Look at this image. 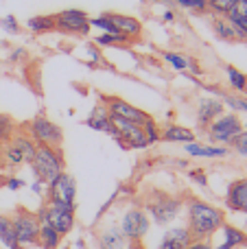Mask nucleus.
Wrapping results in <instances>:
<instances>
[{
  "label": "nucleus",
  "instance_id": "obj_1",
  "mask_svg": "<svg viewBox=\"0 0 247 249\" xmlns=\"http://www.w3.org/2000/svg\"><path fill=\"white\" fill-rule=\"evenodd\" d=\"M184 208H186V228L193 241H208L226 223V212L199 197H188Z\"/></svg>",
  "mask_w": 247,
  "mask_h": 249
},
{
  "label": "nucleus",
  "instance_id": "obj_2",
  "mask_svg": "<svg viewBox=\"0 0 247 249\" xmlns=\"http://www.w3.org/2000/svg\"><path fill=\"white\" fill-rule=\"evenodd\" d=\"M142 208L153 223L164 228V225L173 223L179 216V212H182V208H184V199L177 197V195H171V193H164V190L153 188L144 195Z\"/></svg>",
  "mask_w": 247,
  "mask_h": 249
},
{
  "label": "nucleus",
  "instance_id": "obj_3",
  "mask_svg": "<svg viewBox=\"0 0 247 249\" xmlns=\"http://www.w3.org/2000/svg\"><path fill=\"white\" fill-rule=\"evenodd\" d=\"M31 171L35 179L48 186L66 171V155L61 146H37L33 160H31Z\"/></svg>",
  "mask_w": 247,
  "mask_h": 249
},
{
  "label": "nucleus",
  "instance_id": "obj_4",
  "mask_svg": "<svg viewBox=\"0 0 247 249\" xmlns=\"http://www.w3.org/2000/svg\"><path fill=\"white\" fill-rule=\"evenodd\" d=\"M74 212H77V203H64V201H46L37 208V219L42 225H51L53 230L66 236L74 230Z\"/></svg>",
  "mask_w": 247,
  "mask_h": 249
},
{
  "label": "nucleus",
  "instance_id": "obj_5",
  "mask_svg": "<svg viewBox=\"0 0 247 249\" xmlns=\"http://www.w3.org/2000/svg\"><path fill=\"white\" fill-rule=\"evenodd\" d=\"M11 223H13V232H16V238H18V245L22 249L37 245L39 228H42V223L37 219V212L29 210L24 206H18L11 214Z\"/></svg>",
  "mask_w": 247,
  "mask_h": 249
},
{
  "label": "nucleus",
  "instance_id": "obj_6",
  "mask_svg": "<svg viewBox=\"0 0 247 249\" xmlns=\"http://www.w3.org/2000/svg\"><path fill=\"white\" fill-rule=\"evenodd\" d=\"M22 129H24L26 136L37 146H61L64 144V129L57 123H53L51 118H46L44 114L31 118Z\"/></svg>",
  "mask_w": 247,
  "mask_h": 249
},
{
  "label": "nucleus",
  "instance_id": "obj_7",
  "mask_svg": "<svg viewBox=\"0 0 247 249\" xmlns=\"http://www.w3.org/2000/svg\"><path fill=\"white\" fill-rule=\"evenodd\" d=\"M241 131H243V121L239 118V114L223 112L217 121H212V124L206 129V138H208V144L230 146L232 140H234Z\"/></svg>",
  "mask_w": 247,
  "mask_h": 249
},
{
  "label": "nucleus",
  "instance_id": "obj_8",
  "mask_svg": "<svg viewBox=\"0 0 247 249\" xmlns=\"http://www.w3.org/2000/svg\"><path fill=\"white\" fill-rule=\"evenodd\" d=\"M118 225H121L123 234H125V236L129 238L131 243H136V241H142V238L149 234V228H151V219H149V214L144 212L142 206L134 203V206H129L125 212H123V216H121V221H118Z\"/></svg>",
  "mask_w": 247,
  "mask_h": 249
},
{
  "label": "nucleus",
  "instance_id": "obj_9",
  "mask_svg": "<svg viewBox=\"0 0 247 249\" xmlns=\"http://www.w3.org/2000/svg\"><path fill=\"white\" fill-rule=\"evenodd\" d=\"M90 29V16L83 9H64V11L55 13V31H59V33L88 37Z\"/></svg>",
  "mask_w": 247,
  "mask_h": 249
},
{
  "label": "nucleus",
  "instance_id": "obj_10",
  "mask_svg": "<svg viewBox=\"0 0 247 249\" xmlns=\"http://www.w3.org/2000/svg\"><path fill=\"white\" fill-rule=\"evenodd\" d=\"M112 121H114V127H116V136H114V140H116V144L121 146V149L140 151V149H147L149 146V140H147V136H144V131H142L140 124L127 123V121L116 118V116H112Z\"/></svg>",
  "mask_w": 247,
  "mask_h": 249
},
{
  "label": "nucleus",
  "instance_id": "obj_11",
  "mask_svg": "<svg viewBox=\"0 0 247 249\" xmlns=\"http://www.w3.org/2000/svg\"><path fill=\"white\" fill-rule=\"evenodd\" d=\"M101 101L107 105V109H109L112 116L123 118V121H127V123H134V124H140V127H142L149 118H153L151 114H147L140 107H136V105L127 103V101L121 99V96H101Z\"/></svg>",
  "mask_w": 247,
  "mask_h": 249
},
{
  "label": "nucleus",
  "instance_id": "obj_12",
  "mask_svg": "<svg viewBox=\"0 0 247 249\" xmlns=\"http://www.w3.org/2000/svg\"><path fill=\"white\" fill-rule=\"evenodd\" d=\"M46 201H64V203H77V179L70 173H61L55 181L46 186L44 190Z\"/></svg>",
  "mask_w": 247,
  "mask_h": 249
},
{
  "label": "nucleus",
  "instance_id": "obj_13",
  "mask_svg": "<svg viewBox=\"0 0 247 249\" xmlns=\"http://www.w3.org/2000/svg\"><path fill=\"white\" fill-rule=\"evenodd\" d=\"M96 243H99L101 249H127V245H129L131 241L123 234L121 225L109 221V223H105L103 228L96 232Z\"/></svg>",
  "mask_w": 247,
  "mask_h": 249
},
{
  "label": "nucleus",
  "instance_id": "obj_14",
  "mask_svg": "<svg viewBox=\"0 0 247 249\" xmlns=\"http://www.w3.org/2000/svg\"><path fill=\"white\" fill-rule=\"evenodd\" d=\"M223 101L221 99H214V96H208V99H201L197 103V127L199 129H208L212 121H217L219 116L223 114Z\"/></svg>",
  "mask_w": 247,
  "mask_h": 249
},
{
  "label": "nucleus",
  "instance_id": "obj_15",
  "mask_svg": "<svg viewBox=\"0 0 247 249\" xmlns=\"http://www.w3.org/2000/svg\"><path fill=\"white\" fill-rule=\"evenodd\" d=\"M86 124L94 131H101V133H107V136H116V127H114V121H112V114H109L107 105L103 101L94 105V109L90 112V116L86 118Z\"/></svg>",
  "mask_w": 247,
  "mask_h": 249
},
{
  "label": "nucleus",
  "instance_id": "obj_16",
  "mask_svg": "<svg viewBox=\"0 0 247 249\" xmlns=\"http://www.w3.org/2000/svg\"><path fill=\"white\" fill-rule=\"evenodd\" d=\"M226 206L232 212H243V214H247V177L234 179L228 186Z\"/></svg>",
  "mask_w": 247,
  "mask_h": 249
},
{
  "label": "nucleus",
  "instance_id": "obj_17",
  "mask_svg": "<svg viewBox=\"0 0 247 249\" xmlns=\"http://www.w3.org/2000/svg\"><path fill=\"white\" fill-rule=\"evenodd\" d=\"M193 243V236L188 232L186 225H177V228H171L164 232L158 249H186Z\"/></svg>",
  "mask_w": 247,
  "mask_h": 249
},
{
  "label": "nucleus",
  "instance_id": "obj_18",
  "mask_svg": "<svg viewBox=\"0 0 247 249\" xmlns=\"http://www.w3.org/2000/svg\"><path fill=\"white\" fill-rule=\"evenodd\" d=\"M107 18L114 22V26H116L123 35L131 37L134 42L140 37V35H142V22H140L138 18L125 16V13H114V11H107Z\"/></svg>",
  "mask_w": 247,
  "mask_h": 249
},
{
  "label": "nucleus",
  "instance_id": "obj_19",
  "mask_svg": "<svg viewBox=\"0 0 247 249\" xmlns=\"http://www.w3.org/2000/svg\"><path fill=\"white\" fill-rule=\"evenodd\" d=\"M191 158H206V160H214V158H228L230 155V146H221V144H201V142H191L184 144Z\"/></svg>",
  "mask_w": 247,
  "mask_h": 249
},
{
  "label": "nucleus",
  "instance_id": "obj_20",
  "mask_svg": "<svg viewBox=\"0 0 247 249\" xmlns=\"http://www.w3.org/2000/svg\"><path fill=\"white\" fill-rule=\"evenodd\" d=\"M160 140L162 142H177V144H191V142H197V133L188 127H182V124L169 123L160 131Z\"/></svg>",
  "mask_w": 247,
  "mask_h": 249
},
{
  "label": "nucleus",
  "instance_id": "obj_21",
  "mask_svg": "<svg viewBox=\"0 0 247 249\" xmlns=\"http://www.w3.org/2000/svg\"><path fill=\"white\" fill-rule=\"evenodd\" d=\"M162 59L171 66L173 70L177 72H191V74H201V68L197 66V61L188 59V57L179 55V53H173V51H164L162 53Z\"/></svg>",
  "mask_w": 247,
  "mask_h": 249
},
{
  "label": "nucleus",
  "instance_id": "obj_22",
  "mask_svg": "<svg viewBox=\"0 0 247 249\" xmlns=\"http://www.w3.org/2000/svg\"><path fill=\"white\" fill-rule=\"evenodd\" d=\"M221 232H223V243L217 245L214 249H239V247H243L247 241V234L243 230L234 228V225H230V223H223Z\"/></svg>",
  "mask_w": 247,
  "mask_h": 249
},
{
  "label": "nucleus",
  "instance_id": "obj_23",
  "mask_svg": "<svg viewBox=\"0 0 247 249\" xmlns=\"http://www.w3.org/2000/svg\"><path fill=\"white\" fill-rule=\"evenodd\" d=\"M26 29L35 35H46L55 31V13H44V16H31L26 20Z\"/></svg>",
  "mask_w": 247,
  "mask_h": 249
},
{
  "label": "nucleus",
  "instance_id": "obj_24",
  "mask_svg": "<svg viewBox=\"0 0 247 249\" xmlns=\"http://www.w3.org/2000/svg\"><path fill=\"white\" fill-rule=\"evenodd\" d=\"M226 18H228V22L236 29L239 42H247V7L245 4H236Z\"/></svg>",
  "mask_w": 247,
  "mask_h": 249
},
{
  "label": "nucleus",
  "instance_id": "obj_25",
  "mask_svg": "<svg viewBox=\"0 0 247 249\" xmlns=\"http://www.w3.org/2000/svg\"><path fill=\"white\" fill-rule=\"evenodd\" d=\"M11 144H16V146H18V151H20V153L24 155V162H26V164H31V160H33L35 151H37V144H35V142L31 140L29 136H26L24 129H18V131L13 133Z\"/></svg>",
  "mask_w": 247,
  "mask_h": 249
},
{
  "label": "nucleus",
  "instance_id": "obj_26",
  "mask_svg": "<svg viewBox=\"0 0 247 249\" xmlns=\"http://www.w3.org/2000/svg\"><path fill=\"white\" fill-rule=\"evenodd\" d=\"M0 245H2L4 249H22L20 245H18L16 232H13L11 216L2 214V212H0Z\"/></svg>",
  "mask_w": 247,
  "mask_h": 249
},
{
  "label": "nucleus",
  "instance_id": "obj_27",
  "mask_svg": "<svg viewBox=\"0 0 247 249\" xmlns=\"http://www.w3.org/2000/svg\"><path fill=\"white\" fill-rule=\"evenodd\" d=\"M212 31L219 39L223 42H239V35H236V29L228 22L226 16H214L212 18Z\"/></svg>",
  "mask_w": 247,
  "mask_h": 249
},
{
  "label": "nucleus",
  "instance_id": "obj_28",
  "mask_svg": "<svg viewBox=\"0 0 247 249\" xmlns=\"http://www.w3.org/2000/svg\"><path fill=\"white\" fill-rule=\"evenodd\" d=\"M94 44L96 46H105V48H121V46H131L134 39L127 37V35H123V33H116V35L101 33V35L94 37Z\"/></svg>",
  "mask_w": 247,
  "mask_h": 249
},
{
  "label": "nucleus",
  "instance_id": "obj_29",
  "mask_svg": "<svg viewBox=\"0 0 247 249\" xmlns=\"http://www.w3.org/2000/svg\"><path fill=\"white\" fill-rule=\"evenodd\" d=\"M61 234L57 230H53L51 225H42L39 228V238H37V245L42 249H59L61 245Z\"/></svg>",
  "mask_w": 247,
  "mask_h": 249
},
{
  "label": "nucleus",
  "instance_id": "obj_30",
  "mask_svg": "<svg viewBox=\"0 0 247 249\" xmlns=\"http://www.w3.org/2000/svg\"><path fill=\"white\" fill-rule=\"evenodd\" d=\"M226 74H228V81H230V88L236 92H247V74L241 72L239 68L234 66H226Z\"/></svg>",
  "mask_w": 247,
  "mask_h": 249
},
{
  "label": "nucleus",
  "instance_id": "obj_31",
  "mask_svg": "<svg viewBox=\"0 0 247 249\" xmlns=\"http://www.w3.org/2000/svg\"><path fill=\"white\" fill-rule=\"evenodd\" d=\"M16 131H18V124L13 123V118L0 112V144H2V146L9 144Z\"/></svg>",
  "mask_w": 247,
  "mask_h": 249
},
{
  "label": "nucleus",
  "instance_id": "obj_32",
  "mask_svg": "<svg viewBox=\"0 0 247 249\" xmlns=\"http://www.w3.org/2000/svg\"><path fill=\"white\" fill-rule=\"evenodd\" d=\"M90 26L99 29L101 33H112V35L121 33V31L114 26V22L107 18V13H101V16H96V18H90Z\"/></svg>",
  "mask_w": 247,
  "mask_h": 249
},
{
  "label": "nucleus",
  "instance_id": "obj_33",
  "mask_svg": "<svg viewBox=\"0 0 247 249\" xmlns=\"http://www.w3.org/2000/svg\"><path fill=\"white\" fill-rule=\"evenodd\" d=\"M236 4L239 0H208V11H212L214 16H228Z\"/></svg>",
  "mask_w": 247,
  "mask_h": 249
},
{
  "label": "nucleus",
  "instance_id": "obj_34",
  "mask_svg": "<svg viewBox=\"0 0 247 249\" xmlns=\"http://www.w3.org/2000/svg\"><path fill=\"white\" fill-rule=\"evenodd\" d=\"M142 131H144V136H147L149 144H156V142H160V127H158L156 118H149V121L142 124Z\"/></svg>",
  "mask_w": 247,
  "mask_h": 249
},
{
  "label": "nucleus",
  "instance_id": "obj_35",
  "mask_svg": "<svg viewBox=\"0 0 247 249\" xmlns=\"http://www.w3.org/2000/svg\"><path fill=\"white\" fill-rule=\"evenodd\" d=\"M182 9H188V11H195V13H206L208 11V0H175Z\"/></svg>",
  "mask_w": 247,
  "mask_h": 249
},
{
  "label": "nucleus",
  "instance_id": "obj_36",
  "mask_svg": "<svg viewBox=\"0 0 247 249\" xmlns=\"http://www.w3.org/2000/svg\"><path fill=\"white\" fill-rule=\"evenodd\" d=\"M0 29L9 35H18L20 33V22L16 16H2L0 18Z\"/></svg>",
  "mask_w": 247,
  "mask_h": 249
},
{
  "label": "nucleus",
  "instance_id": "obj_37",
  "mask_svg": "<svg viewBox=\"0 0 247 249\" xmlns=\"http://www.w3.org/2000/svg\"><path fill=\"white\" fill-rule=\"evenodd\" d=\"M221 101H223V105H228V107L234 109V112H245V114H247V101L239 99V96L221 94Z\"/></svg>",
  "mask_w": 247,
  "mask_h": 249
},
{
  "label": "nucleus",
  "instance_id": "obj_38",
  "mask_svg": "<svg viewBox=\"0 0 247 249\" xmlns=\"http://www.w3.org/2000/svg\"><path fill=\"white\" fill-rule=\"evenodd\" d=\"M232 149L236 151L239 155H243V158H247V129H243V131L239 133V136L232 140Z\"/></svg>",
  "mask_w": 247,
  "mask_h": 249
},
{
  "label": "nucleus",
  "instance_id": "obj_39",
  "mask_svg": "<svg viewBox=\"0 0 247 249\" xmlns=\"http://www.w3.org/2000/svg\"><path fill=\"white\" fill-rule=\"evenodd\" d=\"M188 179L195 181V184L201 186V188L208 186V175H206L204 168H191V171H188Z\"/></svg>",
  "mask_w": 247,
  "mask_h": 249
},
{
  "label": "nucleus",
  "instance_id": "obj_40",
  "mask_svg": "<svg viewBox=\"0 0 247 249\" xmlns=\"http://www.w3.org/2000/svg\"><path fill=\"white\" fill-rule=\"evenodd\" d=\"M4 186H7V190H20V188H24V179L22 177H9L7 181H4Z\"/></svg>",
  "mask_w": 247,
  "mask_h": 249
},
{
  "label": "nucleus",
  "instance_id": "obj_41",
  "mask_svg": "<svg viewBox=\"0 0 247 249\" xmlns=\"http://www.w3.org/2000/svg\"><path fill=\"white\" fill-rule=\"evenodd\" d=\"M186 249H214V247H212V243L210 241H193Z\"/></svg>",
  "mask_w": 247,
  "mask_h": 249
},
{
  "label": "nucleus",
  "instance_id": "obj_42",
  "mask_svg": "<svg viewBox=\"0 0 247 249\" xmlns=\"http://www.w3.org/2000/svg\"><path fill=\"white\" fill-rule=\"evenodd\" d=\"M24 57H26L24 48H13V53L9 55V61H20V59H24Z\"/></svg>",
  "mask_w": 247,
  "mask_h": 249
},
{
  "label": "nucleus",
  "instance_id": "obj_43",
  "mask_svg": "<svg viewBox=\"0 0 247 249\" xmlns=\"http://www.w3.org/2000/svg\"><path fill=\"white\" fill-rule=\"evenodd\" d=\"M31 190H33L35 195H44V190H46V188H44V184H42V181H37V179H35L33 184H31Z\"/></svg>",
  "mask_w": 247,
  "mask_h": 249
},
{
  "label": "nucleus",
  "instance_id": "obj_44",
  "mask_svg": "<svg viewBox=\"0 0 247 249\" xmlns=\"http://www.w3.org/2000/svg\"><path fill=\"white\" fill-rule=\"evenodd\" d=\"M162 20H164L166 24H171V22H175V11H171V9H166V11L162 13Z\"/></svg>",
  "mask_w": 247,
  "mask_h": 249
},
{
  "label": "nucleus",
  "instance_id": "obj_45",
  "mask_svg": "<svg viewBox=\"0 0 247 249\" xmlns=\"http://www.w3.org/2000/svg\"><path fill=\"white\" fill-rule=\"evenodd\" d=\"M7 168V162H4V151H2V144H0V173Z\"/></svg>",
  "mask_w": 247,
  "mask_h": 249
},
{
  "label": "nucleus",
  "instance_id": "obj_46",
  "mask_svg": "<svg viewBox=\"0 0 247 249\" xmlns=\"http://www.w3.org/2000/svg\"><path fill=\"white\" fill-rule=\"evenodd\" d=\"M127 249H144V245H142V241H136V243H129Z\"/></svg>",
  "mask_w": 247,
  "mask_h": 249
},
{
  "label": "nucleus",
  "instance_id": "obj_47",
  "mask_svg": "<svg viewBox=\"0 0 247 249\" xmlns=\"http://www.w3.org/2000/svg\"><path fill=\"white\" fill-rule=\"evenodd\" d=\"M175 164H177L179 168H184V166H186V160H177V162H175Z\"/></svg>",
  "mask_w": 247,
  "mask_h": 249
},
{
  "label": "nucleus",
  "instance_id": "obj_48",
  "mask_svg": "<svg viewBox=\"0 0 247 249\" xmlns=\"http://www.w3.org/2000/svg\"><path fill=\"white\" fill-rule=\"evenodd\" d=\"M239 4H245V7H247V0H239Z\"/></svg>",
  "mask_w": 247,
  "mask_h": 249
},
{
  "label": "nucleus",
  "instance_id": "obj_49",
  "mask_svg": "<svg viewBox=\"0 0 247 249\" xmlns=\"http://www.w3.org/2000/svg\"><path fill=\"white\" fill-rule=\"evenodd\" d=\"M243 249H245V247H243Z\"/></svg>",
  "mask_w": 247,
  "mask_h": 249
}]
</instances>
